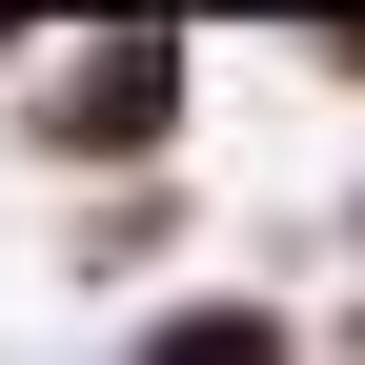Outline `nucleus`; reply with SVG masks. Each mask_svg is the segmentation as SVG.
I'll use <instances>...</instances> for the list:
<instances>
[{
  "label": "nucleus",
  "instance_id": "f257e3e1",
  "mask_svg": "<svg viewBox=\"0 0 365 365\" xmlns=\"http://www.w3.org/2000/svg\"><path fill=\"white\" fill-rule=\"evenodd\" d=\"M143 122H163V41H102V81L61 102V143H143Z\"/></svg>",
  "mask_w": 365,
  "mask_h": 365
}]
</instances>
